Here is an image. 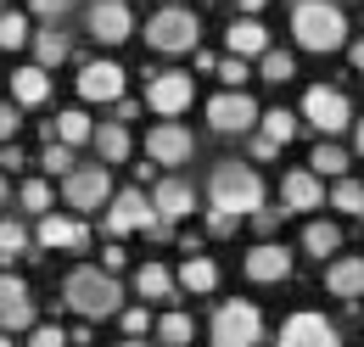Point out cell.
Listing matches in <instances>:
<instances>
[{
  "label": "cell",
  "mask_w": 364,
  "mask_h": 347,
  "mask_svg": "<svg viewBox=\"0 0 364 347\" xmlns=\"http://www.w3.org/2000/svg\"><path fill=\"white\" fill-rule=\"evenodd\" d=\"M235 224H241V218H230V213H219V208H208V235H235Z\"/></svg>",
  "instance_id": "ee69618b"
},
{
  "label": "cell",
  "mask_w": 364,
  "mask_h": 347,
  "mask_svg": "<svg viewBox=\"0 0 364 347\" xmlns=\"http://www.w3.org/2000/svg\"><path fill=\"white\" fill-rule=\"evenodd\" d=\"M353 146H359V157H364V118H353Z\"/></svg>",
  "instance_id": "f907efd6"
},
{
  "label": "cell",
  "mask_w": 364,
  "mask_h": 347,
  "mask_svg": "<svg viewBox=\"0 0 364 347\" xmlns=\"http://www.w3.org/2000/svg\"><path fill=\"white\" fill-rule=\"evenodd\" d=\"M331 202H336V213L359 218V213H364V185H359V179H336V191H331Z\"/></svg>",
  "instance_id": "e575fe53"
},
{
  "label": "cell",
  "mask_w": 364,
  "mask_h": 347,
  "mask_svg": "<svg viewBox=\"0 0 364 347\" xmlns=\"http://www.w3.org/2000/svg\"><path fill=\"white\" fill-rule=\"evenodd\" d=\"M17 124H23V118H17V107H11V101H0V146L17 134Z\"/></svg>",
  "instance_id": "f6af8a7d"
},
{
  "label": "cell",
  "mask_w": 364,
  "mask_h": 347,
  "mask_svg": "<svg viewBox=\"0 0 364 347\" xmlns=\"http://www.w3.org/2000/svg\"><path fill=\"white\" fill-rule=\"evenodd\" d=\"M348 56H353V68H359V73H364V40L353 45V50H348Z\"/></svg>",
  "instance_id": "816d5d0a"
},
{
  "label": "cell",
  "mask_w": 364,
  "mask_h": 347,
  "mask_svg": "<svg viewBox=\"0 0 364 347\" xmlns=\"http://www.w3.org/2000/svg\"><path fill=\"white\" fill-rule=\"evenodd\" d=\"M280 202H286V213H309L325 202V191H319V174L314 169H291L280 179Z\"/></svg>",
  "instance_id": "d6986e66"
},
{
  "label": "cell",
  "mask_w": 364,
  "mask_h": 347,
  "mask_svg": "<svg viewBox=\"0 0 364 347\" xmlns=\"http://www.w3.org/2000/svg\"><path fill=\"white\" fill-rule=\"evenodd\" d=\"M191 151H196V140H191V129H185V124H174V118H163L157 129L146 134V157H151V163H163V169L191 163Z\"/></svg>",
  "instance_id": "4fadbf2b"
},
{
  "label": "cell",
  "mask_w": 364,
  "mask_h": 347,
  "mask_svg": "<svg viewBox=\"0 0 364 347\" xmlns=\"http://www.w3.org/2000/svg\"><path fill=\"white\" fill-rule=\"evenodd\" d=\"M219 286V263L202 258V252H191V258L180 263V292H191V297H208Z\"/></svg>",
  "instance_id": "d4e9b609"
},
{
  "label": "cell",
  "mask_w": 364,
  "mask_h": 347,
  "mask_svg": "<svg viewBox=\"0 0 364 347\" xmlns=\"http://www.w3.org/2000/svg\"><path fill=\"white\" fill-rule=\"evenodd\" d=\"M118 325H124V336H129V342H140V336L151 331V314H146V308H124V314H118Z\"/></svg>",
  "instance_id": "f35d334b"
},
{
  "label": "cell",
  "mask_w": 364,
  "mask_h": 347,
  "mask_svg": "<svg viewBox=\"0 0 364 347\" xmlns=\"http://www.w3.org/2000/svg\"><path fill=\"white\" fill-rule=\"evenodd\" d=\"M95 157H101V163H129V151H135V140H129V124H118V118H112V124H95Z\"/></svg>",
  "instance_id": "603a6c76"
},
{
  "label": "cell",
  "mask_w": 364,
  "mask_h": 347,
  "mask_svg": "<svg viewBox=\"0 0 364 347\" xmlns=\"http://www.w3.org/2000/svg\"><path fill=\"white\" fill-rule=\"evenodd\" d=\"M219 79H225L230 90H241L247 85V62H241V56H225V62H219Z\"/></svg>",
  "instance_id": "b9f144b4"
},
{
  "label": "cell",
  "mask_w": 364,
  "mask_h": 347,
  "mask_svg": "<svg viewBox=\"0 0 364 347\" xmlns=\"http://www.w3.org/2000/svg\"><path fill=\"white\" fill-rule=\"evenodd\" d=\"M0 208H6V174H0Z\"/></svg>",
  "instance_id": "f5cc1de1"
},
{
  "label": "cell",
  "mask_w": 364,
  "mask_h": 347,
  "mask_svg": "<svg viewBox=\"0 0 364 347\" xmlns=\"http://www.w3.org/2000/svg\"><path fill=\"white\" fill-rule=\"evenodd\" d=\"M0 347H17V342H11V336H6V331H0Z\"/></svg>",
  "instance_id": "db71d44e"
},
{
  "label": "cell",
  "mask_w": 364,
  "mask_h": 347,
  "mask_svg": "<svg viewBox=\"0 0 364 347\" xmlns=\"http://www.w3.org/2000/svg\"><path fill=\"white\" fill-rule=\"evenodd\" d=\"M34 241H40L46 252H85V247H90V224L73 218V213H46L40 230H34Z\"/></svg>",
  "instance_id": "7c38bea8"
},
{
  "label": "cell",
  "mask_w": 364,
  "mask_h": 347,
  "mask_svg": "<svg viewBox=\"0 0 364 347\" xmlns=\"http://www.w3.org/2000/svg\"><path fill=\"white\" fill-rule=\"evenodd\" d=\"M235 6H241V17H258V11L269 6V0H235Z\"/></svg>",
  "instance_id": "681fc988"
},
{
  "label": "cell",
  "mask_w": 364,
  "mask_h": 347,
  "mask_svg": "<svg viewBox=\"0 0 364 347\" xmlns=\"http://www.w3.org/2000/svg\"><path fill=\"white\" fill-rule=\"evenodd\" d=\"M0 11H6V6H0Z\"/></svg>",
  "instance_id": "9f6ffc18"
},
{
  "label": "cell",
  "mask_w": 364,
  "mask_h": 347,
  "mask_svg": "<svg viewBox=\"0 0 364 347\" xmlns=\"http://www.w3.org/2000/svg\"><path fill=\"white\" fill-rule=\"evenodd\" d=\"M258 118H264V112H258V101H252L247 90H225V95L208 101V124L219 134H247Z\"/></svg>",
  "instance_id": "9c48e42d"
},
{
  "label": "cell",
  "mask_w": 364,
  "mask_h": 347,
  "mask_svg": "<svg viewBox=\"0 0 364 347\" xmlns=\"http://www.w3.org/2000/svg\"><path fill=\"white\" fill-rule=\"evenodd\" d=\"M11 101H17V107H40V101H50V73L40 68V62H28V68L11 73Z\"/></svg>",
  "instance_id": "44dd1931"
},
{
  "label": "cell",
  "mask_w": 364,
  "mask_h": 347,
  "mask_svg": "<svg viewBox=\"0 0 364 347\" xmlns=\"http://www.w3.org/2000/svg\"><path fill=\"white\" fill-rule=\"evenodd\" d=\"M303 252H309V258H336V252H342V230H336L331 218H314V224L303 230Z\"/></svg>",
  "instance_id": "4316f807"
},
{
  "label": "cell",
  "mask_w": 364,
  "mask_h": 347,
  "mask_svg": "<svg viewBox=\"0 0 364 347\" xmlns=\"http://www.w3.org/2000/svg\"><path fill=\"white\" fill-rule=\"evenodd\" d=\"M68 342H73V336H68L62 325H34V331H28V347H68Z\"/></svg>",
  "instance_id": "ab89813d"
},
{
  "label": "cell",
  "mask_w": 364,
  "mask_h": 347,
  "mask_svg": "<svg viewBox=\"0 0 364 347\" xmlns=\"http://www.w3.org/2000/svg\"><path fill=\"white\" fill-rule=\"evenodd\" d=\"M258 73H264L269 85H286V79L297 73V62H291V50H269V56L258 62Z\"/></svg>",
  "instance_id": "8d00e7d4"
},
{
  "label": "cell",
  "mask_w": 364,
  "mask_h": 347,
  "mask_svg": "<svg viewBox=\"0 0 364 347\" xmlns=\"http://www.w3.org/2000/svg\"><path fill=\"white\" fill-rule=\"evenodd\" d=\"M264 342V314L247 297H230L213 308V347H258Z\"/></svg>",
  "instance_id": "5b68a950"
},
{
  "label": "cell",
  "mask_w": 364,
  "mask_h": 347,
  "mask_svg": "<svg viewBox=\"0 0 364 347\" xmlns=\"http://www.w3.org/2000/svg\"><path fill=\"white\" fill-rule=\"evenodd\" d=\"M280 218H286V208H258V213H252V230H258V235H274Z\"/></svg>",
  "instance_id": "7bdbcfd3"
},
{
  "label": "cell",
  "mask_w": 364,
  "mask_h": 347,
  "mask_svg": "<svg viewBox=\"0 0 364 347\" xmlns=\"http://www.w3.org/2000/svg\"><path fill=\"white\" fill-rule=\"evenodd\" d=\"M62 303L73 308L85 325H95V319L124 314V286H118V274H107L101 263H79V269H68V280H62Z\"/></svg>",
  "instance_id": "6da1fadb"
},
{
  "label": "cell",
  "mask_w": 364,
  "mask_h": 347,
  "mask_svg": "<svg viewBox=\"0 0 364 347\" xmlns=\"http://www.w3.org/2000/svg\"><path fill=\"white\" fill-rule=\"evenodd\" d=\"M151 208H157V218H168V224L191 218V213H196V191H191V179H180V174L157 179V185H151Z\"/></svg>",
  "instance_id": "9a60e30c"
},
{
  "label": "cell",
  "mask_w": 364,
  "mask_h": 347,
  "mask_svg": "<svg viewBox=\"0 0 364 347\" xmlns=\"http://www.w3.org/2000/svg\"><path fill=\"white\" fill-rule=\"evenodd\" d=\"M309 169H314L319 179H325V174H331V179H348V151H342L336 140H319L314 157H309Z\"/></svg>",
  "instance_id": "f1b7e54d"
},
{
  "label": "cell",
  "mask_w": 364,
  "mask_h": 347,
  "mask_svg": "<svg viewBox=\"0 0 364 347\" xmlns=\"http://www.w3.org/2000/svg\"><path fill=\"white\" fill-rule=\"evenodd\" d=\"M303 124H314V129L331 140V134H342L348 124H353V107H348V95H342V90L314 85L309 95H303Z\"/></svg>",
  "instance_id": "52a82bcc"
},
{
  "label": "cell",
  "mask_w": 364,
  "mask_h": 347,
  "mask_svg": "<svg viewBox=\"0 0 364 347\" xmlns=\"http://www.w3.org/2000/svg\"><path fill=\"white\" fill-rule=\"evenodd\" d=\"M196 34H202V23H196V11H191V6H157V11H151V23H146V45H151V50H163V56L196 50Z\"/></svg>",
  "instance_id": "277c9868"
},
{
  "label": "cell",
  "mask_w": 364,
  "mask_h": 347,
  "mask_svg": "<svg viewBox=\"0 0 364 347\" xmlns=\"http://www.w3.org/2000/svg\"><path fill=\"white\" fill-rule=\"evenodd\" d=\"M118 347H146V342H118Z\"/></svg>",
  "instance_id": "11a10c76"
},
{
  "label": "cell",
  "mask_w": 364,
  "mask_h": 347,
  "mask_svg": "<svg viewBox=\"0 0 364 347\" xmlns=\"http://www.w3.org/2000/svg\"><path fill=\"white\" fill-rule=\"evenodd\" d=\"M17 202H23V213L46 218V213H50V202H56V191H50L46 179H23V191H17Z\"/></svg>",
  "instance_id": "4dcf8cb0"
},
{
  "label": "cell",
  "mask_w": 364,
  "mask_h": 347,
  "mask_svg": "<svg viewBox=\"0 0 364 347\" xmlns=\"http://www.w3.org/2000/svg\"><path fill=\"white\" fill-rule=\"evenodd\" d=\"M174 292H180V274L174 269H163V263H140L135 269V297H146V303H174Z\"/></svg>",
  "instance_id": "ffe728a7"
},
{
  "label": "cell",
  "mask_w": 364,
  "mask_h": 347,
  "mask_svg": "<svg viewBox=\"0 0 364 347\" xmlns=\"http://www.w3.org/2000/svg\"><path fill=\"white\" fill-rule=\"evenodd\" d=\"M225 40H230V56H241V62H252V56L264 62V56L274 50V45H269V28H264L258 17H235Z\"/></svg>",
  "instance_id": "ac0fdd59"
},
{
  "label": "cell",
  "mask_w": 364,
  "mask_h": 347,
  "mask_svg": "<svg viewBox=\"0 0 364 347\" xmlns=\"http://www.w3.org/2000/svg\"><path fill=\"white\" fill-rule=\"evenodd\" d=\"M73 56V40H68V28H56V23H46V28H34V62L40 68H56V62H68Z\"/></svg>",
  "instance_id": "cb8c5ba5"
},
{
  "label": "cell",
  "mask_w": 364,
  "mask_h": 347,
  "mask_svg": "<svg viewBox=\"0 0 364 347\" xmlns=\"http://www.w3.org/2000/svg\"><path fill=\"white\" fill-rule=\"evenodd\" d=\"M50 140H62V146H85V140H95V124H90V112H79V107L56 112V124H50Z\"/></svg>",
  "instance_id": "484cf974"
},
{
  "label": "cell",
  "mask_w": 364,
  "mask_h": 347,
  "mask_svg": "<svg viewBox=\"0 0 364 347\" xmlns=\"http://www.w3.org/2000/svg\"><path fill=\"white\" fill-rule=\"evenodd\" d=\"M62 202H68L73 213L107 208V202H112V174H107V163H79V169L62 179Z\"/></svg>",
  "instance_id": "8992f818"
},
{
  "label": "cell",
  "mask_w": 364,
  "mask_h": 347,
  "mask_svg": "<svg viewBox=\"0 0 364 347\" xmlns=\"http://www.w3.org/2000/svg\"><path fill=\"white\" fill-rule=\"evenodd\" d=\"M101 269H107V274H118V269H124V247H118V241H107V252H101Z\"/></svg>",
  "instance_id": "7dc6e473"
},
{
  "label": "cell",
  "mask_w": 364,
  "mask_h": 347,
  "mask_svg": "<svg viewBox=\"0 0 364 347\" xmlns=\"http://www.w3.org/2000/svg\"><path fill=\"white\" fill-rule=\"evenodd\" d=\"M85 28H90V40H101V45H124L135 34V11H129L124 0H95L90 11H85Z\"/></svg>",
  "instance_id": "8fae6325"
},
{
  "label": "cell",
  "mask_w": 364,
  "mask_h": 347,
  "mask_svg": "<svg viewBox=\"0 0 364 347\" xmlns=\"http://www.w3.org/2000/svg\"><path fill=\"white\" fill-rule=\"evenodd\" d=\"M191 331H196V325H191V314H180V308L157 319V342H163V347H185V342H191Z\"/></svg>",
  "instance_id": "1f68e13d"
},
{
  "label": "cell",
  "mask_w": 364,
  "mask_h": 347,
  "mask_svg": "<svg viewBox=\"0 0 364 347\" xmlns=\"http://www.w3.org/2000/svg\"><path fill=\"white\" fill-rule=\"evenodd\" d=\"M191 101H196L191 73H151V79H146V107H151L157 118H180Z\"/></svg>",
  "instance_id": "30bf717a"
},
{
  "label": "cell",
  "mask_w": 364,
  "mask_h": 347,
  "mask_svg": "<svg viewBox=\"0 0 364 347\" xmlns=\"http://www.w3.org/2000/svg\"><path fill=\"white\" fill-rule=\"evenodd\" d=\"M34 40V28H28V17L23 11H0V50H17V45Z\"/></svg>",
  "instance_id": "d6a6232c"
},
{
  "label": "cell",
  "mask_w": 364,
  "mask_h": 347,
  "mask_svg": "<svg viewBox=\"0 0 364 347\" xmlns=\"http://www.w3.org/2000/svg\"><path fill=\"white\" fill-rule=\"evenodd\" d=\"M40 169H46L50 179H68V174L79 169V163H73V146H62V140H50L46 151H40Z\"/></svg>",
  "instance_id": "836d02e7"
},
{
  "label": "cell",
  "mask_w": 364,
  "mask_h": 347,
  "mask_svg": "<svg viewBox=\"0 0 364 347\" xmlns=\"http://www.w3.org/2000/svg\"><path fill=\"white\" fill-rule=\"evenodd\" d=\"M274 347H342V342H336V331H331L325 314H291V319L280 325Z\"/></svg>",
  "instance_id": "5bb4252c"
},
{
  "label": "cell",
  "mask_w": 364,
  "mask_h": 347,
  "mask_svg": "<svg viewBox=\"0 0 364 347\" xmlns=\"http://www.w3.org/2000/svg\"><path fill=\"white\" fill-rule=\"evenodd\" d=\"M286 274H291V247L258 241V247L247 252V280H258V286H274V280H286Z\"/></svg>",
  "instance_id": "e0dca14e"
},
{
  "label": "cell",
  "mask_w": 364,
  "mask_h": 347,
  "mask_svg": "<svg viewBox=\"0 0 364 347\" xmlns=\"http://www.w3.org/2000/svg\"><path fill=\"white\" fill-rule=\"evenodd\" d=\"M208 208H219L230 218H252L264 208V174L252 163H219L208 174Z\"/></svg>",
  "instance_id": "7a4b0ae2"
},
{
  "label": "cell",
  "mask_w": 364,
  "mask_h": 347,
  "mask_svg": "<svg viewBox=\"0 0 364 347\" xmlns=\"http://www.w3.org/2000/svg\"><path fill=\"white\" fill-rule=\"evenodd\" d=\"M17 303H28L23 274H0V314H6V308H17Z\"/></svg>",
  "instance_id": "74e56055"
},
{
  "label": "cell",
  "mask_w": 364,
  "mask_h": 347,
  "mask_svg": "<svg viewBox=\"0 0 364 347\" xmlns=\"http://www.w3.org/2000/svg\"><path fill=\"white\" fill-rule=\"evenodd\" d=\"M291 40L303 45V50H336V45L348 40V17H342V6L336 0H303V6H291Z\"/></svg>",
  "instance_id": "3957f363"
},
{
  "label": "cell",
  "mask_w": 364,
  "mask_h": 347,
  "mask_svg": "<svg viewBox=\"0 0 364 347\" xmlns=\"http://www.w3.org/2000/svg\"><path fill=\"white\" fill-rule=\"evenodd\" d=\"M34 247V235H28V224L23 218H0V258L11 263V258H23Z\"/></svg>",
  "instance_id": "f546056e"
},
{
  "label": "cell",
  "mask_w": 364,
  "mask_h": 347,
  "mask_svg": "<svg viewBox=\"0 0 364 347\" xmlns=\"http://www.w3.org/2000/svg\"><path fill=\"white\" fill-rule=\"evenodd\" d=\"M34 325H40V319H34V297H28V303H17V308H6V314H0V331H6V336H17V331L28 336Z\"/></svg>",
  "instance_id": "d590c367"
},
{
  "label": "cell",
  "mask_w": 364,
  "mask_h": 347,
  "mask_svg": "<svg viewBox=\"0 0 364 347\" xmlns=\"http://www.w3.org/2000/svg\"><path fill=\"white\" fill-rule=\"evenodd\" d=\"M79 95H85V101H107V107H118V101H124V68H118V62H85V73H79Z\"/></svg>",
  "instance_id": "2e32d148"
},
{
  "label": "cell",
  "mask_w": 364,
  "mask_h": 347,
  "mask_svg": "<svg viewBox=\"0 0 364 347\" xmlns=\"http://www.w3.org/2000/svg\"><path fill=\"white\" fill-rule=\"evenodd\" d=\"M34 6V17H46V23H62L68 11H73V0H28Z\"/></svg>",
  "instance_id": "60d3db41"
},
{
  "label": "cell",
  "mask_w": 364,
  "mask_h": 347,
  "mask_svg": "<svg viewBox=\"0 0 364 347\" xmlns=\"http://www.w3.org/2000/svg\"><path fill=\"white\" fill-rule=\"evenodd\" d=\"M274 151H280V146H274L269 134H252V157H258V163H274Z\"/></svg>",
  "instance_id": "bcb514c9"
},
{
  "label": "cell",
  "mask_w": 364,
  "mask_h": 347,
  "mask_svg": "<svg viewBox=\"0 0 364 347\" xmlns=\"http://www.w3.org/2000/svg\"><path fill=\"white\" fill-rule=\"evenodd\" d=\"M325 292L331 297H364V258H331Z\"/></svg>",
  "instance_id": "7402d4cb"
},
{
  "label": "cell",
  "mask_w": 364,
  "mask_h": 347,
  "mask_svg": "<svg viewBox=\"0 0 364 347\" xmlns=\"http://www.w3.org/2000/svg\"><path fill=\"white\" fill-rule=\"evenodd\" d=\"M0 163H6V169H23V151H17L11 140H6V146H0Z\"/></svg>",
  "instance_id": "c3c4849f"
},
{
  "label": "cell",
  "mask_w": 364,
  "mask_h": 347,
  "mask_svg": "<svg viewBox=\"0 0 364 347\" xmlns=\"http://www.w3.org/2000/svg\"><path fill=\"white\" fill-rule=\"evenodd\" d=\"M297 124H303V112L291 118V107H269V112L258 118V134H269L274 146H286V140H297Z\"/></svg>",
  "instance_id": "83f0119b"
},
{
  "label": "cell",
  "mask_w": 364,
  "mask_h": 347,
  "mask_svg": "<svg viewBox=\"0 0 364 347\" xmlns=\"http://www.w3.org/2000/svg\"><path fill=\"white\" fill-rule=\"evenodd\" d=\"M157 224V208H151V196L129 185V191H112V202H107V235L118 241V235H129V230H151Z\"/></svg>",
  "instance_id": "ba28073f"
}]
</instances>
